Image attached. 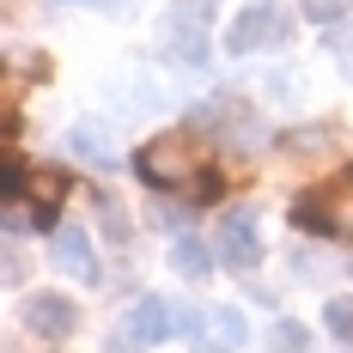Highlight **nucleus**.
I'll return each instance as SVG.
<instances>
[{
    "label": "nucleus",
    "mask_w": 353,
    "mask_h": 353,
    "mask_svg": "<svg viewBox=\"0 0 353 353\" xmlns=\"http://www.w3.org/2000/svg\"><path fill=\"white\" fill-rule=\"evenodd\" d=\"M134 171L152 183V189H183L189 183V195L201 189V176L213 171L208 159V141L195 134V128H171V134H159V141H146L134 152Z\"/></svg>",
    "instance_id": "1"
},
{
    "label": "nucleus",
    "mask_w": 353,
    "mask_h": 353,
    "mask_svg": "<svg viewBox=\"0 0 353 353\" xmlns=\"http://www.w3.org/2000/svg\"><path fill=\"white\" fill-rule=\"evenodd\" d=\"M286 37H292V12L274 6V0H256L244 12H232V25H225V55H256V49H281Z\"/></svg>",
    "instance_id": "2"
},
{
    "label": "nucleus",
    "mask_w": 353,
    "mask_h": 353,
    "mask_svg": "<svg viewBox=\"0 0 353 353\" xmlns=\"http://www.w3.org/2000/svg\"><path fill=\"white\" fill-rule=\"evenodd\" d=\"M213 250H219V262H225V268L256 274V268H262V256H268V244H262V213H256V208H225Z\"/></svg>",
    "instance_id": "3"
},
{
    "label": "nucleus",
    "mask_w": 353,
    "mask_h": 353,
    "mask_svg": "<svg viewBox=\"0 0 353 353\" xmlns=\"http://www.w3.org/2000/svg\"><path fill=\"white\" fill-rule=\"evenodd\" d=\"M208 25H213V12L201 0H176L165 12V55L183 61V68H201L208 61Z\"/></svg>",
    "instance_id": "4"
},
{
    "label": "nucleus",
    "mask_w": 353,
    "mask_h": 353,
    "mask_svg": "<svg viewBox=\"0 0 353 353\" xmlns=\"http://www.w3.org/2000/svg\"><path fill=\"white\" fill-rule=\"evenodd\" d=\"M128 335H134L141 347H159V341H176V335H201V317H195V311H176L165 299H141V305L128 311Z\"/></svg>",
    "instance_id": "5"
},
{
    "label": "nucleus",
    "mask_w": 353,
    "mask_h": 353,
    "mask_svg": "<svg viewBox=\"0 0 353 353\" xmlns=\"http://www.w3.org/2000/svg\"><path fill=\"white\" fill-rule=\"evenodd\" d=\"M25 323H31V335H43V341H68L73 329H79V305H73L68 292H31Z\"/></svg>",
    "instance_id": "6"
},
{
    "label": "nucleus",
    "mask_w": 353,
    "mask_h": 353,
    "mask_svg": "<svg viewBox=\"0 0 353 353\" xmlns=\"http://www.w3.org/2000/svg\"><path fill=\"white\" fill-rule=\"evenodd\" d=\"M49 256H55V268H68L73 281H98V250H92V232L85 225H61L55 238H49Z\"/></svg>",
    "instance_id": "7"
},
{
    "label": "nucleus",
    "mask_w": 353,
    "mask_h": 353,
    "mask_svg": "<svg viewBox=\"0 0 353 353\" xmlns=\"http://www.w3.org/2000/svg\"><path fill=\"white\" fill-rule=\"evenodd\" d=\"M244 341H250V323H244V311H232V305H213L208 317H201L195 353H238Z\"/></svg>",
    "instance_id": "8"
},
{
    "label": "nucleus",
    "mask_w": 353,
    "mask_h": 353,
    "mask_svg": "<svg viewBox=\"0 0 353 353\" xmlns=\"http://www.w3.org/2000/svg\"><path fill=\"white\" fill-rule=\"evenodd\" d=\"M68 159H85V165L110 171V165H122V146L110 134V122H73L68 128Z\"/></svg>",
    "instance_id": "9"
},
{
    "label": "nucleus",
    "mask_w": 353,
    "mask_h": 353,
    "mask_svg": "<svg viewBox=\"0 0 353 353\" xmlns=\"http://www.w3.org/2000/svg\"><path fill=\"white\" fill-rule=\"evenodd\" d=\"M171 268L183 274V281H208L213 256H208V244H195V238H176V244H171Z\"/></svg>",
    "instance_id": "10"
},
{
    "label": "nucleus",
    "mask_w": 353,
    "mask_h": 353,
    "mask_svg": "<svg viewBox=\"0 0 353 353\" xmlns=\"http://www.w3.org/2000/svg\"><path fill=\"white\" fill-rule=\"evenodd\" d=\"M92 213H98V225H104L110 244H128L134 232H128V219H122V201L116 195H92Z\"/></svg>",
    "instance_id": "11"
},
{
    "label": "nucleus",
    "mask_w": 353,
    "mask_h": 353,
    "mask_svg": "<svg viewBox=\"0 0 353 353\" xmlns=\"http://www.w3.org/2000/svg\"><path fill=\"white\" fill-rule=\"evenodd\" d=\"M268 347H274V353H305V347H311V335H305L292 317H281L274 329H268Z\"/></svg>",
    "instance_id": "12"
},
{
    "label": "nucleus",
    "mask_w": 353,
    "mask_h": 353,
    "mask_svg": "<svg viewBox=\"0 0 353 353\" xmlns=\"http://www.w3.org/2000/svg\"><path fill=\"white\" fill-rule=\"evenodd\" d=\"M323 323H329L335 335H353V305H347V299H335V305L323 311Z\"/></svg>",
    "instance_id": "13"
}]
</instances>
